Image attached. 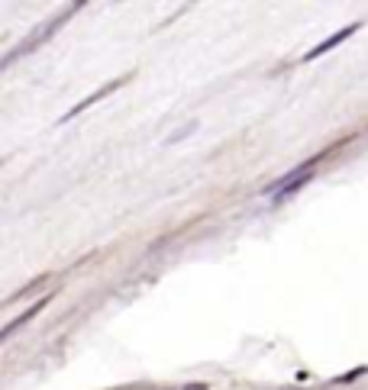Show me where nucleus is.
Masks as SVG:
<instances>
[{
	"mask_svg": "<svg viewBox=\"0 0 368 390\" xmlns=\"http://www.w3.org/2000/svg\"><path fill=\"white\" fill-rule=\"evenodd\" d=\"M120 81H123V78H120ZM120 81H113V84H107V87H104V91H97V94H91V97L84 100V103H78V107H75V110H71V113H65V120H71V117H78V113H81V110H84V107H91V103H97V100H101V97H104V94H110V91H113V87H117V84H120Z\"/></svg>",
	"mask_w": 368,
	"mask_h": 390,
	"instance_id": "nucleus-3",
	"label": "nucleus"
},
{
	"mask_svg": "<svg viewBox=\"0 0 368 390\" xmlns=\"http://www.w3.org/2000/svg\"><path fill=\"white\" fill-rule=\"evenodd\" d=\"M355 29H359V23H349V26H346V29H339V33H333V36H330L327 42H320L317 49H310V52H307V55H304L301 62H313V59H320V55H327L330 49H336V45H343V42L349 39V36L355 33Z\"/></svg>",
	"mask_w": 368,
	"mask_h": 390,
	"instance_id": "nucleus-2",
	"label": "nucleus"
},
{
	"mask_svg": "<svg viewBox=\"0 0 368 390\" xmlns=\"http://www.w3.org/2000/svg\"><path fill=\"white\" fill-rule=\"evenodd\" d=\"M313 165H317V161H304L301 168L288 171L285 178H278L275 184H268V194H271V197H285V194H294L297 187H304V184L310 181V175H313Z\"/></svg>",
	"mask_w": 368,
	"mask_h": 390,
	"instance_id": "nucleus-1",
	"label": "nucleus"
}]
</instances>
